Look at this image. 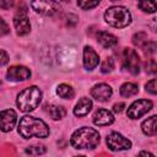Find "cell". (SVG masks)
Instances as JSON below:
<instances>
[{"label": "cell", "mask_w": 157, "mask_h": 157, "mask_svg": "<svg viewBox=\"0 0 157 157\" xmlns=\"http://www.w3.org/2000/svg\"><path fill=\"white\" fill-rule=\"evenodd\" d=\"M18 134L25 139H29L32 136L44 139L49 135V128L43 120L26 115L20 120Z\"/></svg>", "instance_id": "1"}, {"label": "cell", "mask_w": 157, "mask_h": 157, "mask_svg": "<svg viewBox=\"0 0 157 157\" xmlns=\"http://www.w3.org/2000/svg\"><path fill=\"white\" fill-rule=\"evenodd\" d=\"M70 144L75 148H94L99 144V134L93 128H81L72 134Z\"/></svg>", "instance_id": "2"}, {"label": "cell", "mask_w": 157, "mask_h": 157, "mask_svg": "<svg viewBox=\"0 0 157 157\" xmlns=\"http://www.w3.org/2000/svg\"><path fill=\"white\" fill-rule=\"evenodd\" d=\"M42 99V92L37 86H31L25 88L17 96L16 104L21 112H31L34 110Z\"/></svg>", "instance_id": "3"}, {"label": "cell", "mask_w": 157, "mask_h": 157, "mask_svg": "<svg viewBox=\"0 0 157 157\" xmlns=\"http://www.w3.org/2000/svg\"><path fill=\"white\" fill-rule=\"evenodd\" d=\"M104 20L108 25L115 28H124L131 22V15L124 6H113L105 11Z\"/></svg>", "instance_id": "4"}, {"label": "cell", "mask_w": 157, "mask_h": 157, "mask_svg": "<svg viewBox=\"0 0 157 157\" xmlns=\"http://www.w3.org/2000/svg\"><path fill=\"white\" fill-rule=\"evenodd\" d=\"M13 26L16 28L17 34H20V36H25L29 32L31 23H29L28 16H27V7L25 5L18 7V10L16 11V13L13 16Z\"/></svg>", "instance_id": "5"}, {"label": "cell", "mask_w": 157, "mask_h": 157, "mask_svg": "<svg viewBox=\"0 0 157 157\" xmlns=\"http://www.w3.org/2000/svg\"><path fill=\"white\" fill-rule=\"evenodd\" d=\"M123 66L130 74L136 75L140 71V58L134 49L125 48L123 50Z\"/></svg>", "instance_id": "6"}, {"label": "cell", "mask_w": 157, "mask_h": 157, "mask_svg": "<svg viewBox=\"0 0 157 157\" xmlns=\"http://www.w3.org/2000/svg\"><path fill=\"white\" fill-rule=\"evenodd\" d=\"M107 145L112 151H123L131 147V141L119 132H110L107 136Z\"/></svg>", "instance_id": "7"}, {"label": "cell", "mask_w": 157, "mask_h": 157, "mask_svg": "<svg viewBox=\"0 0 157 157\" xmlns=\"http://www.w3.org/2000/svg\"><path fill=\"white\" fill-rule=\"evenodd\" d=\"M152 102L148 99H139L135 101L128 109V117L131 119H139L144 114H146L152 108Z\"/></svg>", "instance_id": "8"}, {"label": "cell", "mask_w": 157, "mask_h": 157, "mask_svg": "<svg viewBox=\"0 0 157 157\" xmlns=\"http://www.w3.org/2000/svg\"><path fill=\"white\" fill-rule=\"evenodd\" d=\"M17 121V115L13 109H5L0 112V130L4 132H9L13 129Z\"/></svg>", "instance_id": "9"}, {"label": "cell", "mask_w": 157, "mask_h": 157, "mask_svg": "<svg viewBox=\"0 0 157 157\" xmlns=\"http://www.w3.org/2000/svg\"><path fill=\"white\" fill-rule=\"evenodd\" d=\"M31 6L43 15H54L60 10V5L55 1H32Z\"/></svg>", "instance_id": "10"}, {"label": "cell", "mask_w": 157, "mask_h": 157, "mask_svg": "<svg viewBox=\"0 0 157 157\" xmlns=\"http://www.w3.org/2000/svg\"><path fill=\"white\" fill-rule=\"evenodd\" d=\"M6 76L11 81H25V80L31 77V71L26 66L15 65V66H11L7 70Z\"/></svg>", "instance_id": "11"}, {"label": "cell", "mask_w": 157, "mask_h": 157, "mask_svg": "<svg viewBox=\"0 0 157 157\" xmlns=\"http://www.w3.org/2000/svg\"><path fill=\"white\" fill-rule=\"evenodd\" d=\"M113 91H112V87L107 83H98L96 85L92 90H91V94L94 99L99 101V102H104V101H108L112 96Z\"/></svg>", "instance_id": "12"}, {"label": "cell", "mask_w": 157, "mask_h": 157, "mask_svg": "<svg viewBox=\"0 0 157 157\" xmlns=\"http://www.w3.org/2000/svg\"><path fill=\"white\" fill-rule=\"evenodd\" d=\"M99 63V56L98 54L91 48V47H85L83 49V66L87 70H93Z\"/></svg>", "instance_id": "13"}, {"label": "cell", "mask_w": 157, "mask_h": 157, "mask_svg": "<svg viewBox=\"0 0 157 157\" xmlns=\"http://www.w3.org/2000/svg\"><path fill=\"white\" fill-rule=\"evenodd\" d=\"M113 121H114V117L107 109H103V108L98 109L93 114V123L98 126H107V125H110Z\"/></svg>", "instance_id": "14"}, {"label": "cell", "mask_w": 157, "mask_h": 157, "mask_svg": "<svg viewBox=\"0 0 157 157\" xmlns=\"http://www.w3.org/2000/svg\"><path fill=\"white\" fill-rule=\"evenodd\" d=\"M91 108H92V102H91V99L83 97V98H81V99L76 103V105H75V108H74V114H75L76 117H85V115H87V114L90 113Z\"/></svg>", "instance_id": "15"}, {"label": "cell", "mask_w": 157, "mask_h": 157, "mask_svg": "<svg viewBox=\"0 0 157 157\" xmlns=\"http://www.w3.org/2000/svg\"><path fill=\"white\" fill-rule=\"evenodd\" d=\"M97 39H98V42H99L104 48H112V47H114V45L118 44V38H117L115 36L108 33V32H104V31L98 32Z\"/></svg>", "instance_id": "16"}, {"label": "cell", "mask_w": 157, "mask_h": 157, "mask_svg": "<svg viewBox=\"0 0 157 157\" xmlns=\"http://www.w3.org/2000/svg\"><path fill=\"white\" fill-rule=\"evenodd\" d=\"M156 119H157L156 115H152V117L147 118V119L142 123L141 128H142V131H144L145 135H147V136H155V135H156V131H157V128H156Z\"/></svg>", "instance_id": "17"}, {"label": "cell", "mask_w": 157, "mask_h": 157, "mask_svg": "<svg viewBox=\"0 0 157 157\" xmlns=\"http://www.w3.org/2000/svg\"><path fill=\"white\" fill-rule=\"evenodd\" d=\"M45 108H47L48 114H49V115L52 117V119H54V120H59V119L64 118L65 114H66L65 109H64L63 107H60V105L50 104V105H45Z\"/></svg>", "instance_id": "18"}, {"label": "cell", "mask_w": 157, "mask_h": 157, "mask_svg": "<svg viewBox=\"0 0 157 157\" xmlns=\"http://www.w3.org/2000/svg\"><path fill=\"white\" fill-rule=\"evenodd\" d=\"M137 92H139L137 85L131 83V82H126V83L121 85V87H120V94L123 97H131V96H135Z\"/></svg>", "instance_id": "19"}, {"label": "cell", "mask_w": 157, "mask_h": 157, "mask_svg": "<svg viewBox=\"0 0 157 157\" xmlns=\"http://www.w3.org/2000/svg\"><path fill=\"white\" fill-rule=\"evenodd\" d=\"M56 93H58L61 98H64V99H71V98L74 97V94H75L72 87L69 86V85H65V83H61V85L58 86Z\"/></svg>", "instance_id": "20"}, {"label": "cell", "mask_w": 157, "mask_h": 157, "mask_svg": "<svg viewBox=\"0 0 157 157\" xmlns=\"http://www.w3.org/2000/svg\"><path fill=\"white\" fill-rule=\"evenodd\" d=\"M132 43H134L136 47L142 48V47L147 43V34L144 33V32H137V33L134 34V37H132Z\"/></svg>", "instance_id": "21"}, {"label": "cell", "mask_w": 157, "mask_h": 157, "mask_svg": "<svg viewBox=\"0 0 157 157\" xmlns=\"http://www.w3.org/2000/svg\"><path fill=\"white\" fill-rule=\"evenodd\" d=\"M137 6H139L142 11H145V12L152 13V12L156 11V2H155V1H140V2L137 4Z\"/></svg>", "instance_id": "22"}, {"label": "cell", "mask_w": 157, "mask_h": 157, "mask_svg": "<svg viewBox=\"0 0 157 157\" xmlns=\"http://www.w3.org/2000/svg\"><path fill=\"white\" fill-rule=\"evenodd\" d=\"M113 69H114V60H113V58H107L103 63H102V65H101V71L103 72V74H108V72H110V71H113Z\"/></svg>", "instance_id": "23"}, {"label": "cell", "mask_w": 157, "mask_h": 157, "mask_svg": "<svg viewBox=\"0 0 157 157\" xmlns=\"http://www.w3.org/2000/svg\"><path fill=\"white\" fill-rule=\"evenodd\" d=\"M44 152H45L44 146H28L26 148V153L31 156H39V155H43Z\"/></svg>", "instance_id": "24"}, {"label": "cell", "mask_w": 157, "mask_h": 157, "mask_svg": "<svg viewBox=\"0 0 157 157\" xmlns=\"http://www.w3.org/2000/svg\"><path fill=\"white\" fill-rule=\"evenodd\" d=\"M99 4V1H78L77 5L83 9V10H88V9H92L94 6H97Z\"/></svg>", "instance_id": "25"}, {"label": "cell", "mask_w": 157, "mask_h": 157, "mask_svg": "<svg viewBox=\"0 0 157 157\" xmlns=\"http://www.w3.org/2000/svg\"><path fill=\"white\" fill-rule=\"evenodd\" d=\"M146 91L151 94H156L157 93V87H156V78H152L147 83H146Z\"/></svg>", "instance_id": "26"}, {"label": "cell", "mask_w": 157, "mask_h": 157, "mask_svg": "<svg viewBox=\"0 0 157 157\" xmlns=\"http://www.w3.org/2000/svg\"><path fill=\"white\" fill-rule=\"evenodd\" d=\"M145 67H146V71H147L148 74H155V72H156V69H157V65H156L155 59H150V60L145 64Z\"/></svg>", "instance_id": "27"}, {"label": "cell", "mask_w": 157, "mask_h": 157, "mask_svg": "<svg viewBox=\"0 0 157 157\" xmlns=\"http://www.w3.org/2000/svg\"><path fill=\"white\" fill-rule=\"evenodd\" d=\"M142 49H144L146 53L152 54V53H155V50H156V43H155V42H148V40H147V43L142 47Z\"/></svg>", "instance_id": "28"}, {"label": "cell", "mask_w": 157, "mask_h": 157, "mask_svg": "<svg viewBox=\"0 0 157 157\" xmlns=\"http://www.w3.org/2000/svg\"><path fill=\"white\" fill-rule=\"evenodd\" d=\"M10 32V28H9V26H7V23L0 17V37H2V36H5V34H7Z\"/></svg>", "instance_id": "29"}, {"label": "cell", "mask_w": 157, "mask_h": 157, "mask_svg": "<svg viewBox=\"0 0 157 157\" xmlns=\"http://www.w3.org/2000/svg\"><path fill=\"white\" fill-rule=\"evenodd\" d=\"M7 61H9V55H7V53L4 52V50H0V66H1V65H5Z\"/></svg>", "instance_id": "30"}, {"label": "cell", "mask_w": 157, "mask_h": 157, "mask_svg": "<svg viewBox=\"0 0 157 157\" xmlns=\"http://www.w3.org/2000/svg\"><path fill=\"white\" fill-rule=\"evenodd\" d=\"M124 107H125L124 103H115V104L113 105V112H115V113H120V112L124 109Z\"/></svg>", "instance_id": "31"}, {"label": "cell", "mask_w": 157, "mask_h": 157, "mask_svg": "<svg viewBox=\"0 0 157 157\" xmlns=\"http://www.w3.org/2000/svg\"><path fill=\"white\" fill-rule=\"evenodd\" d=\"M12 5H13V1H4V0H0V7H2L4 10L10 9Z\"/></svg>", "instance_id": "32"}, {"label": "cell", "mask_w": 157, "mask_h": 157, "mask_svg": "<svg viewBox=\"0 0 157 157\" xmlns=\"http://www.w3.org/2000/svg\"><path fill=\"white\" fill-rule=\"evenodd\" d=\"M136 157H155L152 153H150V152H147V151H141Z\"/></svg>", "instance_id": "33"}, {"label": "cell", "mask_w": 157, "mask_h": 157, "mask_svg": "<svg viewBox=\"0 0 157 157\" xmlns=\"http://www.w3.org/2000/svg\"><path fill=\"white\" fill-rule=\"evenodd\" d=\"M76 157H85V156H76Z\"/></svg>", "instance_id": "34"}]
</instances>
